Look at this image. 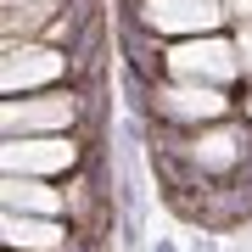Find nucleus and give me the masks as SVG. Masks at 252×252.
<instances>
[{"label":"nucleus","instance_id":"1","mask_svg":"<svg viewBox=\"0 0 252 252\" xmlns=\"http://www.w3.org/2000/svg\"><path fill=\"white\" fill-rule=\"evenodd\" d=\"M224 17H230V23H247V28H252V0H224Z\"/></svg>","mask_w":252,"mask_h":252},{"label":"nucleus","instance_id":"2","mask_svg":"<svg viewBox=\"0 0 252 252\" xmlns=\"http://www.w3.org/2000/svg\"><path fill=\"white\" fill-rule=\"evenodd\" d=\"M190 252H219V235H196V241H190Z\"/></svg>","mask_w":252,"mask_h":252},{"label":"nucleus","instance_id":"3","mask_svg":"<svg viewBox=\"0 0 252 252\" xmlns=\"http://www.w3.org/2000/svg\"><path fill=\"white\" fill-rule=\"evenodd\" d=\"M152 252H180V241H168V235H157V241H152Z\"/></svg>","mask_w":252,"mask_h":252}]
</instances>
